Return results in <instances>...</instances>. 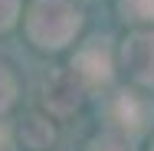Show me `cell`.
Listing matches in <instances>:
<instances>
[{
    "instance_id": "obj_1",
    "label": "cell",
    "mask_w": 154,
    "mask_h": 151,
    "mask_svg": "<svg viewBox=\"0 0 154 151\" xmlns=\"http://www.w3.org/2000/svg\"><path fill=\"white\" fill-rule=\"evenodd\" d=\"M26 30L39 46H66L79 30V13L69 0H33Z\"/></svg>"
},
{
    "instance_id": "obj_2",
    "label": "cell",
    "mask_w": 154,
    "mask_h": 151,
    "mask_svg": "<svg viewBox=\"0 0 154 151\" xmlns=\"http://www.w3.org/2000/svg\"><path fill=\"white\" fill-rule=\"evenodd\" d=\"M125 66L138 82H154V33H134L125 43Z\"/></svg>"
},
{
    "instance_id": "obj_3",
    "label": "cell",
    "mask_w": 154,
    "mask_h": 151,
    "mask_svg": "<svg viewBox=\"0 0 154 151\" xmlns=\"http://www.w3.org/2000/svg\"><path fill=\"white\" fill-rule=\"evenodd\" d=\"M112 118L128 131H144V125L151 118V105L134 92H118V99L112 102Z\"/></svg>"
},
{
    "instance_id": "obj_4",
    "label": "cell",
    "mask_w": 154,
    "mask_h": 151,
    "mask_svg": "<svg viewBox=\"0 0 154 151\" xmlns=\"http://www.w3.org/2000/svg\"><path fill=\"white\" fill-rule=\"evenodd\" d=\"M82 102V86L72 72H59L46 82V105L53 112H72Z\"/></svg>"
},
{
    "instance_id": "obj_5",
    "label": "cell",
    "mask_w": 154,
    "mask_h": 151,
    "mask_svg": "<svg viewBox=\"0 0 154 151\" xmlns=\"http://www.w3.org/2000/svg\"><path fill=\"white\" fill-rule=\"evenodd\" d=\"M75 76H82L89 82H105L112 76L108 53H105V43L102 39H92L85 49H79V56H75Z\"/></svg>"
},
{
    "instance_id": "obj_6",
    "label": "cell",
    "mask_w": 154,
    "mask_h": 151,
    "mask_svg": "<svg viewBox=\"0 0 154 151\" xmlns=\"http://www.w3.org/2000/svg\"><path fill=\"white\" fill-rule=\"evenodd\" d=\"M20 135H23L26 148H46L53 141V128H49V121H43V118H26L23 128H20Z\"/></svg>"
},
{
    "instance_id": "obj_7",
    "label": "cell",
    "mask_w": 154,
    "mask_h": 151,
    "mask_svg": "<svg viewBox=\"0 0 154 151\" xmlns=\"http://www.w3.org/2000/svg\"><path fill=\"white\" fill-rule=\"evenodd\" d=\"M128 20H154V0H118Z\"/></svg>"
},
{
    "instance_id": "obj_8",
    "label": "cell",
    "mask_w": 154,
    "mask_h": 151,
    "mask_svg": "<svg viewBox=\"0 0 154 151\" xmlns=\"http://www.w3.org/2000/svg\"><path fill=\"white\" fill-rule=\"evenodd\" d=\"M13 95H17V86H13L10 72H7V69H0V112H7V109H10Z\"/></svg>"
},
{
    "instance_id": "obj_9",
    "label": "cell",
    "mask_w": 154,
    "mask_h": 151,
    "mask_svg": "<svg viewBox=\"0 0 154 151\" xmlns=\"http://www.w3.org/2000/svg\"><path fill=\"white\" fill-rule=\"evenodd\" d=\"M89 151H131V148H128V141H122V138H115V135H105V138L92 141V148H89Z\"/></svg>"
},
{
    "instance_id": "obj_10",
    "label": "cell",
    "mask_w": 154,
    "mask_h": 151,
    "mask_svg": "<svg viewBox=\"0 0 154 151\" xmlns=\"http://www.w3.org/2000/svg\"><path fill=\"white\" fill-rule=\"evenodd\" d=\"M17 10H20V0H0V30L13 27V20H17Z\"/></svg>"
}]
</instances>
